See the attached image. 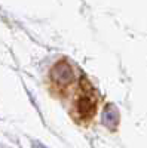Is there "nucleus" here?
<instances>
[{"instance_id":"1","label":"nucleus","mask_w":147,"mask_h":148,"mask_svg":"<svg viewBox=\"0 0 147 148\" xmlns=\"http://www.w3.org/2000/svg\"><path fill=\"white\" fill-rule=\"evenodd\" d=\"M97 111V95L91 89V84L86 82H82L77 95L75 99V116L82 120H89Z\"/></svg>"},{"instance_id":"2","label":"nucleus","mask_w":147,"mask_h":148,"mask_svg":"<svg viewBox=\"0 0 147 148\" xmlns=\"http://www.w3.org/2000/svg\"><path fill=\"white\" fill-rule=\"evenodd\" d=\"M51 79L55 89H58L59 92H67L70 86L75 83V73L66 61H59L51 73Z\"/></svg>"}]
</instances>
